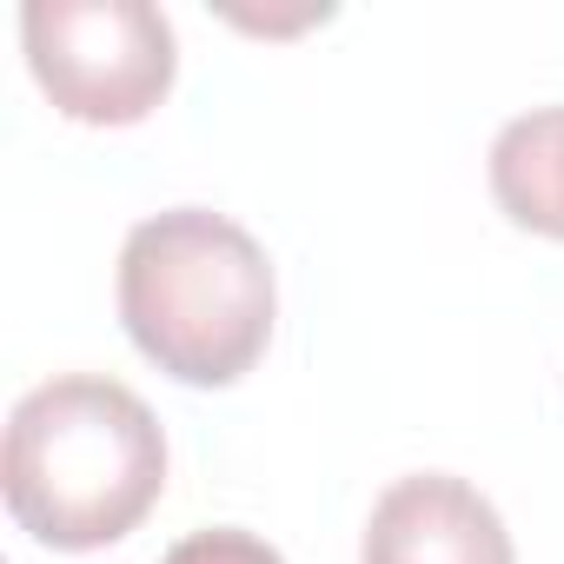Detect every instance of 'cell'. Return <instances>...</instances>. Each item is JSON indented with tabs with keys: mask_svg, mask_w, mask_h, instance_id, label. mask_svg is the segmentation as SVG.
Here are the masks:
<instances>
[{
	"mask_svg": "<svg viewBox=\"0 0 564 564\" xmlns=\"http://www.w3.org/2000/svg\"><path fill=\"white\" fill-rule=\"evenodd\" d=\"M491 199L511 226L564 239V107L505 120L491 140Z\"/></svg>",
	"mask_w": 564,
	"mask_h": 564,
	"instance_id": "5b68a950",
	"label": "cell"
},
{
	"mask_svg": "<svg viewBox=\"0 0 564 564\" xmlns=\"http://www.w3.org/2000/svg\"><path fill=\"white\" fill-rule=\"evenodd\" d=\"M279 313L265 246L213 213L173 206L120 246V326L180 386H232L265 359Z\"/></svg>",
	"mask_w": 564,
	"mask_h": 564,
	"instance_id": "7a4b0ae2",
	"label": "cell"
},
{
	"mask_svg": "<svg viewBox=\"0 0 564 564\" xmlns=\"http://www.w3.org/2000/svg\"><path fill=\"white\" fill-rule=\"evenodd\" d=\"M160 564H286L265 538H252V531H232V524H213V531H193V538H180Z\"/></svg>",
	"mask_w": 564,
	"mask_h": 564,
	"instance_id": "8992f818",
	"label": "cell"
},
{
	"mask_svg": "<svg viewBox=\"0 0 564 564\" xmlns=\"http://www.w3.org/2000/svg\"><path fill=\"white\" fill-rule=\"evenodd\" d=\"M0 491L14 524L47 551L120 544L166 491V432L120 379H47L8 419Z\"/></svg>",
	"mask_w": 564,
	"mask_h": 564,
	"instance_id": "6da1fadb",
	"label": "cell"
},
{
	"mask_svg": "<svg viewBox=\"0 0 564 564\" xmlns=\"http://www.w3.org/2000/svg\"><path fill=\"white\" fill-rule=\"evenodd\" d=\"M28 67L67 120L133 127L173 87V21L147 0H28Z\"/></svg>",
	"mask_w": 564,
	"mask_h": 564,
	"instance_id": "3957f363",
	"label": "cell"
},
{
	"mask_svg": "<svg viewBox=\"0 0 564 564\" xmlns=\"http://www.w3.org/2000/svg\"><path fill=\"white\" fill-rule=\"evenodd\" d=\"M359 564H511V531L478 485L412 471L379 491Z\"/></svg>",
	"mask_w": 564,
	"mask_h": 564,
	"instance_id": "277c9868",
	"label": "cell"
}]
</instances>
